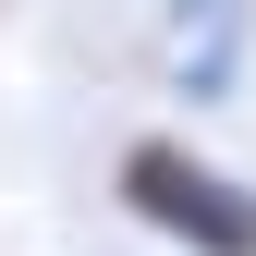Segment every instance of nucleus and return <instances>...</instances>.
<instances>
[{
  "instance_id": "1",
  "label": "nucleus",
  "mask_w": 256,
  "mask_h": 256,
  "mask_svg": "<svg viewBox=\"0 0 256 256\" xmlns=\"http://www.w3.org/2000/svg\"><path fill=\"white\" fill-rule=\"evenodd\" d=\"M122 208L158 220V232H183L196 256H256V196L220 183L196 146H134L122 158Z\"/></svg>"
},
{
  "instance_id": "2",
  "label": "nucleus",
  "mask_w": 256,
  "mask_h": 256,
  "mask_svg": "<svg viewBox=\"0 0 256 256\" xmlns=\"http://www.w3.org/2000/svg\"><path fill=\"white\" fill-rule=\"evenodd\" d=\"M183 12V98H220V86H232V24H244V0H171Z\"/></svg>"
}]
</instances>
